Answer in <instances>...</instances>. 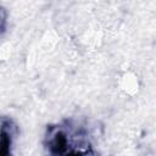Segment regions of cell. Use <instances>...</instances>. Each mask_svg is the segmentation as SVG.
Wrapping results in <instances>:
<instances>
[{
    "mask_svg": "<svg viewBox=\"0 0 156 156\" xmlns=\"http://www.w3.org/2000/svg\"><path fill=\"white\" fill-rule=\"evenodd\" d=\"M76 132L68 129V132L60 127L54 129L49 136V147L55 154H87L83 147V140L76 138Z\"/></svg>",
    "mask_w": 156,
    "mask_h": 156,
    "instance_id": "1",
    "label": "cell"
}]
</instances>
